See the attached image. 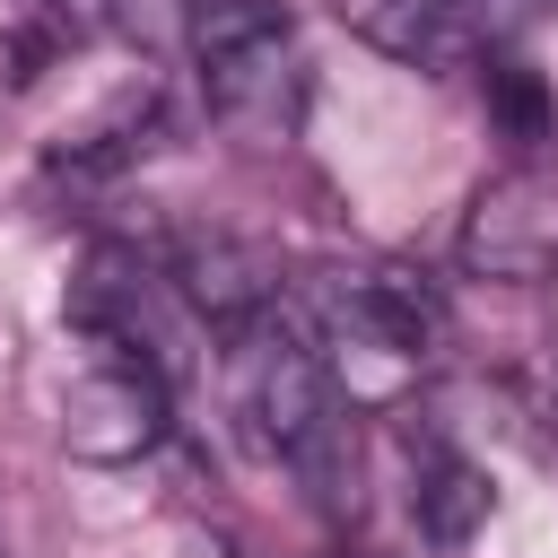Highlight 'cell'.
I'll return each instance as SVG.
<instances>
[{"label": "cell", "mask_w": 558, "mask_h": 558, "mask_svg": "<svg viewBox=\"0 0 558 558\" xmlns=\"http://www.w3.org/2000/svg\"><path fill=\"white\" fill-rule=\"evenodd\" d=\"M227 384H235L244 436L270 462H288L323 506L357 497V445H349V410H340L331 357L288 323V305H270L253 331L227 340Z\"/></svg>", "instance_id": "obj_1"}, {"label": "cell", "mask_w": 558, "mask_h": 558, "mask_svg": "<svg viewBox=\"0 0 558 558\" xmlns=\"http://www.w3.org/2000/svg\"><path fill=\"white\" fill-rule=\"evenodd\" d=\"M201 96L218 122H288L296 113V17L288 0H192L183 17Z\"/></svg>", "instance_id": "obj_2"}, {"label": "cell", "mask_w": 558, "mask_h": 558, "mask_svg": "<svg viewBox=\"0 0 558 558\" xmlns=\"http://www.w3.org/2000/svg\"><path fill=\"white\" fill-rule=\"evenodd\" d=\"M453 262L471 279H497V288H532L558 270V157H514L497 166L471 209H462V235H453Z\"/></svg>", "instance_id": "obj_3"}, {"label": "cell", "mask_w": 558, "mask_h": 558, "mask_svg": "<svg viewBox=\"0 0 558 558\" xmlns=\"http://www.w3.org/2000/svg\"><path fill=\"white\" fill-rule=\"evenodd\" d=\"M523 0H340V26L401 70H480L506 52Z\"/></svg>", "instance_id": "obj_4"}, {"label": "cell", "mask_w": 558, "mask_h": 558, "mask_svg": "<svg viewBox=\"0 0 558 558\" xmlns=\"http://www.w3.org/2000/svg\"><path fill=\"white\" fill-rule=\"evenodd\" d=\"M314 296H323L331 331H349L357 349L401 357V366L436 357V349H445V331H453V314H445L436 279H418L410 262H357V270H323V288H314Z\"/></svg>", "instance_id": "obj_5"}, {"label": "cell", "mask_w": 558, "mask_h": 558, "mask_svg": "<svg viewBox=\"0 0 558 558\" xmlns=\"http://www.w3.org/2000/svg\"><path fill=\"white\" fill-rule=\"evenodd\" d=\"M166 410H174V384H166V375L122 366V357H96V366L61 392V453H70V462H96V471L140 462V453H157Z\"/></svg>", "instance_id": "obj_6"}, {"label": "cell", "mask_w": 558, "mask_h": 558, "mask_svg": "<svg viewBox=\"0 0 558 558\" xmlns=\"http://www.w3.org/2000/svg\"><path fill=\"white\" fill-rule=\"evenodd\" d=\"M157 270L174 279L183 314H192V323H209L218 340L253 331V323L279 305V279H270V262H262L244 235H218V227H209V235H174Z\"/></svg>", "instance_id": "obj_7"}, {"label": "cell", "mask_w": 558, "mask_h": 558, "mask_svg": "<svg viewBox=\"0 0 558 558\" xmlns=\"http://www.w3.org/2000/svg\"><path fill=\"white\" fill-rule=\"evenodd\" d=\"M488 506H497V488H488V471H480L471 453L427 445V453L410 462V514H418V532H427V541L462 549V541L488 523Z\"/></svg>", "instance_id": "obj_8"}, {"label": "cell", "mask_w": 558, "mask_h": 558, "mask_svg": "<svg viewBox=\"0 0 558 558\" xmlns=\"http://www.w3.org/2000/svg\"><path fill=\"white\" fill-rule=\"evenodd\" d=\"M157 131H166V113H157V87H131V96H113L87 131H70L61 148H52V174H78V183H105V174H122V166H140L148 148H157Z\"/></svg>", "instance_id": "obj_9"}, {"label": "cell", "mask_w": 558, "mask_h": 558, "mask_svg": "<svg viewBox=\"0 0 558 558\" xmlns=\"http://www.w3.org/2000/svg\"><path fill=\"white\" fill-rule=\"evenodd\" d=\"M480 96H488V122H497V131H506L514 148L549 140V87H541V70H523L514 52L480 61Z\"/></svg>", "instance_id": "obj_10"}, {"label": "cell", "mask_w": 558, "mask_h": 558, "mask_svg": "<svg viewBox=\"0 0 558 558\" xmlns=\"http://www.w3.org/2000/svg\"><path fill=\"white\" fill-rule=\"evenodd\" d=\"M35 61H52V35H9L0 44V87H26Z\"/></svg>", "instance_id": "obj_11"}, {"label": "cell", "mask_w": 558, "mask_h": 558, "mask_svg": "<svg viewBox=\"0 0 558 558\" xmlns=\"http://www.w3.org/2000/svg\"><path fill=\"white\" fill-rule=\"evenodd\" d=\"M0 558H9V549H0Z\"/></svg>", "instance_id": "obj_12"}]
</instances>
